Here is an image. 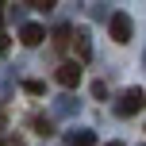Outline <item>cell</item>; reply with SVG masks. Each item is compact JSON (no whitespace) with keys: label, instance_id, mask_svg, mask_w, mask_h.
Listing matches in <instances>:
<instances>
[{"label":"cell","instance_id":"obj_1","mask_svg":"<svg viewBox=\"0 0 146 146\" xmlns=\"http://www.w3.org/2000/svg\"><path fill=\"white\" fill-rule=\"evenodd\" d=\"M54 77H58L62 88H77V85H81V66H77V62H66V66H58Z\"/></svg>","mask_w":146,"mask_h":146},{"label":"cell","instance_id":"obj_2","mask_svg":"<svg viewBox=\"0 0 146 146\" xmlns=\"http://www.w3.org/2000/svg\"><path fill=\"white\" fill-rule=\"evenodd\" d=\"M135 111H142V88H127L119 100V115H135Z\"/></svg>","mask_w":146,"mask_h":146},{"label":"cell","instance_id":"obj_3","mask_svg":"<svg viewBox=\"0 0 146 146\" xmlns=\"http://www.w3.org/2000/svg\"><path fill=\"white\" fill-rule=\"evenodd\" d=\"M111 38H115V42H127V38H131V15H123V12L111 15Z\"/></svg>","mask_w":146,"mask_h":146},{"label":"cell","instance_id":"obj_4","mask_svg":"<svg viewBox=\"0 0 146 146\" xmlns=\"http://www.w3.org/2000/svg\"><path fill=\"white\" fill-rule=\"evenodd\" d=\"M19 38H23V46H38V42H42V38H46V31L38 27V23H23Z\"/></svg>","mask_w":146,"mask_h":146},{"label":"cell","instance_id":"obj_5","mask_svg":"<svg viewBox=\"0 0 146 146\" xmlns=\"http://www.w3.org/2000/svg\"><path fill=\"white\" fill-rule=\"evenodd\" d=\"M69 146H96V135L92 131H73L69 135Z\"/></svg>","mask_w":146,"mask_h":146},{"label":"cell","instance_id":"obj_6","mask_svg":"<svg viewBox=\"0 0 146 146\" xmlns=\"http://www.w3.org/2000/svg\"><path fill=\"white\" fill-rule=\"evenodd\" d=\"M77 54H81V58H88V54H92V46H88V35H85V31L77 35Z\"/></svg>","mask_w":146,"mask_h":146},{"label":"cell","instance_id":"obj_7","mask_svg":"<svg viewBox=\"0 0 146 146\" xmlns=\"http://www.w3.org/2000/svg\"><path fill=\"white\" fill-rule=\"evenodd\" d=\"M23 88H27L31 96H42V92H46V85H42V81H23Z\"/></svg>","mask_w":146,"mask_h":146},{"label":"cell","instance_id":"obj_8","mask_svg":"<svg viewBox=\"0 0 146 146\" xmlns=\"http://www.w3.org/2000/svg\"><path fill=\"white\" fill-rule=\"evenodd\" d=\"M69 35H73L69 27H58V31H54V46H66V42H69Z\"/></svg>","mask_w":146,"mask_h":146},{"label":"cell","instance_id":"obj_9","mask_svg":"<svg viewBox=\"0 0 146 146\" xmlns=\"http://www.w3.org/2000/svg\"><path fill=\"white\" fill-rule=\"evenodd\" d=\"M31 127H38V135H50V119H42V115L31 119Z\"/></svg>","mask_w":146,"mask_h":146},{"label":"cell","instance_id":"obj_10","mask_svg":"<svg viewBox=\"0 0 146 146\" xmlns=\"http://www.w3.org/2000/svg\"><path fill=\"white\" fill-rule=\"evenodd\" d=\"M0 146H27V142H23V135H4Z\"/></svg>","mask_w":146,"mask_h":146},{"label":"cell","instance_id":"obj_11","mask_svg":"<svg viewBox=\"0 0 146 146\" xmlns=\"http://www.w3.org/2000/svg\"><path fill=\"white\" fill-rule=\"evenodd\" d=\"M4 54H8V38L0 35V58H4Z\"/></svg>","mask_w":146,"mask_h":146},{"label":"cell","instance_id":"obj_12","mask_svg":"<svg viewBox=\"0 0 146 146\" xmlns=\"http://www.w3.org/2000/svg\"><path fill=\"white\" fill-rule=\"evenodd\" d=\"M108 146H123V142H108Z\"/></svg>","mask_w":146,"mask_h":146},{"label":"cell","instance_id":"obj_13","mask_svg":"<svg viewBox=\"0 0 146 146\" xmlns=\"http://www.w3.org/2000/svg\"><path fill=\"white\" fill-rule=\"evenodd\" d=\"M0 23H4V12H0Z\"/></svg>","mask_w":146,"mask_h":146}]
</instances>
